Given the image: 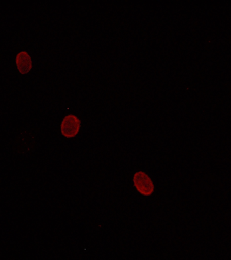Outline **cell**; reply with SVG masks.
I'll return each mask as SVG.
<instances>
[{
  "label": "cell",
  "mask_w": 231,
  "mask_h": 260,
  "mask_svg": "<svg viewBox=\"0 0 231 260\" xmlns=\"http://www.w3.org/2000/svg\"><path fill=\"white\" fill-rule=\"evenodd\" d=\"M134 186L138 192L144 196H150L155 190L153 180L146 173L139 171L136 172L133 176Z\"/></svg>",
  "instance_id": "6da1fadb"
},
{
  "label": "cell",
  "mask_w": 231,
  "mask_h": 260,
  "mask_svg": "<svg viewBox=\"0 0 231 260\" xmlns=\"http://www.w3.org/2000/svg\"><path fill=\"white\" fill-rule=\"evenodd\" d=\"M81 127V121L76 116L69 115L62 120L60 130L66 138H74L77 136Z\"/></svg>",
  "instance_id": "7a4b0ae2"
},
{
  "label": "cell",
  "mask_w": 231,
  "mask_h": 260,
  "mask_svg": "<svg viewBox=\"0 0 231 260\" xmlns=\"http://www.w3.org/2000/svg\"><path fill=\"white\" fill-rule=\"evenodd\" d=\"M16 64H17L18 70L21 74H27L32 68L31 56L25 51L19 52L16 58Z\"/></svg>",
  "instance_id": "3957f363"
}]
</instances>
